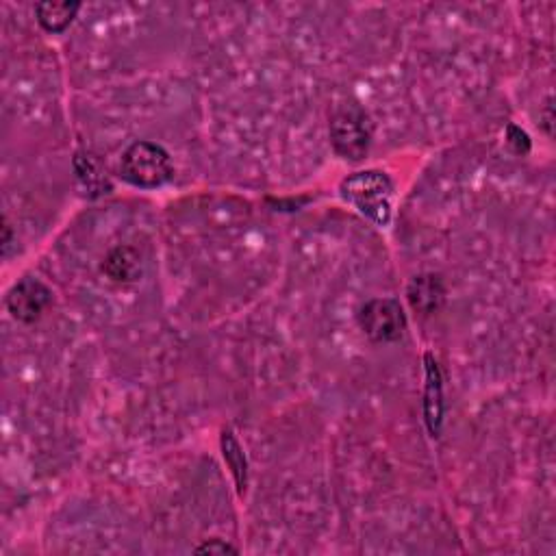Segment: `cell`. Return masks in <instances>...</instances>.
<instances>
[{"mask_svg": "<svg viewBox=\"0 0 556 556\" xmlns=\"http://www.w3.org/2000/svg\"><path fill=\"white\" fill-rule=\"evenodd\" d=\"M341 196L352 207H357L365 218L378 226H387L391 220V200H394V183L381 170H365L348 176L339 187Z\"/></svg>", "mask_w": 556, "mask_h": 556, "instance_id": "cell-1", "label": "cell"}, {"mask_svg": "<svg viewBox=\"0 0 556 556\" xmlns=\"http://www.w3.org/2000/svg\"><path fill=\"white\" fill-rule=\"evenodd\" d=\"M372 139V122L355 100L339 103L331 113V144L339 157L348 161H361L368 155Z\"/></svg>", "mask_w": 556, "mask_h": 556, "instance_id": "cell-2", "label": "cell"}, {"mask_svg": "<svg viewBox=\"0 0 556 556\" xmlns=\"http://www.w3.org/2000/svg\"><path fill=\"white\" fill-rule=\"evenodd\" d=\"M120 176L135 187L155 189L172 179L174 166L168 150L150 142H135L122 155Z\"/></svg>", "mask_w": 556, "mask_h": 556, "instance_id": "cell-3", "label": "cell"}, {"mask_svg": "<svg viewBox=\"0 0 556 556\" xmlns=\"http://www.w3.org/2000/svg\"><path fill=\"white\" fill-rule=\"evenodd\" d=\"M359 322L372 341H396L402 337L404 326H407L400 302L391 298L370 300L361 309Z\"/></svg>", "mask_w": 556, "mask_h": 556, "instance_id": "cell-4", "label": "cell"}, {"mask_svg": "<svg viewBox=\"0 0 556 556\" xmlns=\"http://www.w3.org/2000/svg\"><path fill=\"white\" fill-rule=\"evenodd\" d=\"M53 294L37 278H22L7 294V309L20 322H35L50 305Z\"/></svg>", "mask_w": 556, "mask_h": 556, "instance_id": "cell-5", "label": "cell"}, {"mask_svg": "<svg viewBox=\"0 0 556 556\" xmlns=\"http://www.w3.org/2000/svg\"><path fill=\"white\" fill-rule=\"evenodd\" d=\"M426 387H424V422L428 433L439 437L444 424V385H441V370L431 352L424 355Z\"/></svg>", "mask_w": 556, "mask_h": 556, "instance_id": "cell-6", "label": "cell"}, {"mask_svg": "<svg viewBox=\"0 0 556 556\" xmlns=\"http://www.w3.org/2000/svg\"><path fill=\"white\" fill-rule=\"evenodd\" d=\"M407 296H409V302L415 311L428 315L441 307V302H444V298H446V289H444V283L439 281V276L422 274V276L413 278L407 289Z\"/></svg>", "mask_w": 556, "mask_h": 556, "instance_id": "cell-7", "label": "cell"}, {"mask_svg": "<svg viewBox=\"0 0 556 556\" xmlns=\"http://www.w3.org/2000/svg\"><path fill=\"white\" fill-rule=\"evenodd\" d=\"M220 448H222V457L229 465V470L233 474L235 480V487H237V494L239 496H246V489H248V459H246V452L244 448L239 446L237 437L233 435V431H222L220 437Z\"/></svg>", "mask_w": 556, "mask_h": 556, "instance_id": "cell-8", "label": "cell"}, {"mask_svg": "<svg viewBox=\"0 0 556 556\" xmlns=\"http://www.w3.org/2000/svg\"><path fill=\"white\" fill-rule=\"evenodd\" d=\"M79 7V3H53V0H46V3H40L35 7L37 22H40L42 29L48 33H61L70 27Z\"/></svg>", "mask_w": 556, "mask_h": 556, "instance_id": "cell-9", "label": "cell"}, {"mask_svg": "<svg viewBox=\"0 0 556 556\" xmlns=\"http://www.w3.org/2000/svg\"><path fill=\"white\" fill-rule=\"evenodd\" d=\"M74 168H77V174H79V179L83 181V185L90 189V192L98 194L100 187H103V183H105V179H103V174H96L94 161L90 157H85V155H77V159H74Z\"/></svg>", "mask_w": 556, "mask_h": 556, "instance_id": "cell-10", "label": "cell"}, {"mask_svg": "<svg viewBox=\"0 0 556 556\" xmlns=\"http://www.w3.org/2000/svg\"><path fill=\"white\" fill-rule=\"evenodd\" d=\"M507 142L513 148V153H517V155H526L530 150L528 135L522 129H517V126H513V124L507 129Z\"/></svg>", "mask_w": 556, "mask_h": 556, "instance_id": "cell-11", "label": "cell"}, {"mask_svg": "<svg viewBox=\"0 0 556 556\" xmlns=\"http://www.w3.org/2000/svg\"><path fill=\"white\" fill-rule=\"evenodd\" d=\"M196 552H237L233 546H229V543H222V541H209V543H205V546H200V548H196Z\"/></svg>", "mask_w": 556, "mask_h": 556, "instance_id": "cell-12", "label": "cell"}]
</instances>
